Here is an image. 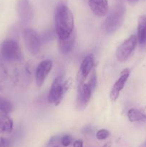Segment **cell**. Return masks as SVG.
Listing matches in <instances>:
<instances>
[{"label":"cell","mask_w":146,"mask_h":147,"mask_svg":"<svg viewBox=\"0 0 146 147\" xmlns=\"http://www.w3.org/2000/svg\"><path fill=\"white\" fill-rule=\"evenodd\" d=\"M55 27L60 40H64L69 37L74 30L72 13L67 4L63 1H61L56 9Z\"/></svg>","instance_id":"obj_1"},{"label":"cell","mask_w":146,"mask_h":147,"mask_svg":"<svg viewBox=\"0 0 146 147\" xmlns=\"http://www.w3.org/2000/svg\"><path fill=\"white\" fill-rule=\"evenodd\" d=\"M125 15V7L123 4H117L109 13L102 24V30L106 34L115 32L123 24Z\"/></svg>","instance_id":"obj_2"},{"label":"cell","mask_w":146,"mask_h":147,"mask_svg":"<svg viewBox=\"0 0 146 147\" xmlns=\"http://www.w3.org/2000/svg\"><path fill=\"white\" fill-rule=\"evenodd\" d=\"M1 53L4 59L9 61H19L22 58V53L19 45L14 40L9 39L3 42Z\"/></svg>","instance_id":"obj_3"},{"label":"cell","mask_w":146,"mask_h":147,"mask_svg":"<svg viewBox=\"0 0 146 147\" xmlns=\"http://www.w3.org/2000/svg\"><path fill=\"white\" fill-rule=\"evenodd\" d=\"M24 43L28 51L33 55H37L41 50V40L38 33L32 28H27L23 32Z\"/></svg>","instance_id":"obj_4"},{"label":"cell","mask_w":146,"mask_h":147,"mask_svg":"<svg viewBox=\"0 0 146 147\" xmlns=\"http://www.w3.org/2000/svg\"><path fill=\"white\" fill-rule=\"evenodd\" d=\"M137 43V38L136 35H131L127 40H125L116 50V58L120 63L126 61L130 57L132 53L135 49Z\"/></svg>","instance_id":"obj_5"},{"label":"cell","mask_w":146,"mask_h":147,"mask_svg":"<svg viewBox=\"0 0 146 147\" xmlns=\"http://www.w3.org/2000/svg\"><path fill=\"white\" fill-rule=\"evenodd\" d=\"M64 93L62 77L58 76L54 79V82L52 84L48 95V101L50 103H54L55 106H58L62 100Z\"/></svg>","instance_id":"obj_6"},{"label":"cell","mask_w":146,"mask_h":147,"mask_svg":"<svg viewBox=\"0 0 146 147\" xmlns=\"http://www.w3.org/2000/svg\"><path fill=\"white\" fill-rule=\"evenodd\" d=\"M94 67V60L93 55L90 54L86 56L80 65L78 73H77V86H80L84 83V81L89 75Z\"/></svg>","instance_id":"obj_7"},{"label":"cell","mask_w":146,"mask_h":147,"mask_svg":"<svg viewBox=\"0 0 146 147\" xmlns=\"http://www.w3.org/2000/svg\"><path fill=\"white\" fill-rule=\"evenodd\" d=\"M92 90L87 83H83L77 86V95L76 98V109L77 110H84L87 107L92 96Z\"/></svg>","instance_id":"obj_8"},{"label":"cell","mask_w":146,"mask_h":147,"mask_svg":"<svg viewBox=\"0 0 146 147\" xmlns=\"http://www.w3.org/2000/svg\"><path fill=\"white\" fill-rule=\"evenodd\" d=\"M17 10L21 23L31 22L33 18V9L29 0H19L17 3Z\"/></svg>","instance_id":"obj_9"},{"label":"cell","mask_w":146,"mask_h":147,"mask_svg":"<svg viewBox=\"0 0 146 147\" xmlns=\"http://www.w3.org/2000/svg\"><path fill=\"white\" fill-rule=\"evenodd\" d=\"M52 62L50 60H45L42 61L37 66L35 73V80L37 86L41 87L45 81L49 73L52 68Z\"/></svg>","instance_id":"obj_10"},{"label":"cell","mask_w":146,"mask_h":147,"mask_svg":"<svg viewBox=\"0 0 146 147\" xmlns=\"http://www.w3.org/2000/svg\"><path fill=\"white\" fill-rule=\"evenodd\" d=\"M130 71L128 68L124 69L121 72V73H120V78L117 79V81L113 85V87L112 88V90L110 91V100L113 102L116 101L117 99L119 98L120 91L125 87V85L126 82H127V79H128L129 76H130Z\"/></svg>","instance_id":"obj_11"},{"label":"cell","mask_w":146,"mask_h":147,"mask_svg":"<svg viewBox=\"0 0 146 147\" xmlns=\"http://www.w3.org/2000/svg\"><path fill=\"white\" fill-rule=\"evenodd\" d=\"M89 5L94 15L97 17H104L108 13L107 0H89Z\"/></svg>","instance_id":"obj_12"},{"label":"cell","mask_w":146,"mask_h":147,"mask_svg":"<svg viewBox=\"0 0 146 147\" xmlns=\"http://www.w3.org/2000/svg\"><path fill=\"white\" fill-rule=\"evenodd\" d=\"M76 37H77V33H76V30H74L71 35L67 38L64 39V40L59 39V49H60V51L61 52V53L66 55L72 50L76 41Z\"/></svg>","instance_id":"obj_13"},{"label":"cell","mask_w":146,"mask_h":147,"mask_svg":"<svg viewBox=\"0 0 146 147\" xmlns=\"http://www.w3.org/2000/svg\"><path fill=\"white\" fill-rule=\"evenodd\" d=\"M137 38L140 45L146 43V15L141 16L139 18Z\"/></svg>","instance_id":"obj_14"},{"label":"cell","mask_w":146,"mask_h":147,"mask_svg":"<svg viewBox=\"0 0 146 147\" xmlns=\"http://www.w3.org/2000/svg\"><path fill=\"white\" fill-rule=\"evenodd\" d=\"M127 118L130 122L145 121L146 113L136 109H131L127 112Z\"/></svg>","instance_id":"obj_15"},{"label":"cell","mask_w":146,"mask_h":147,"mask_svg":"<svg viewBox=\"0 0 146 147\" xmlns=\"http://www.w3.org/2000/svg\"><path fill=\"white\" fill-rule=\"evenodd\" d=\"M14 111L12 103L8 99L0 96V112L2 114L8 115Z\"/></svg>","instance_id":"obj_16"},{"label":"cell","mask_w":146,"mask_h":147,"mask_svg":"<svg viewBox=\"0 0 146 147\" xmlns=\"http://www.w3.org/2000/svg\"><path fill=\"white\" fill-rule=\"evenodd\" d=\"M0 120L1 121L4 126L5 133H10L13 130V121L11 118L6 114L0 115Z\"/></svg>","instance_id":"obj_17"},{"label":"cell","mask_w":146,"mask_h":147,"mask_svg":"<svg viewBox=\"0 0 146 147\" xmlns=\"http://www.w3.org/2000/svg\"><path fill=\"white\" fill-rule=\"evenodd\" d=\"M89 76H90V77H89V80L87 84L88 85L92 91L93 92V90H94L96 87V83H97V75H96V70L94 67L92 69Z\"/></svg>","instance_id":"obj_18"},{"label":"cell","mask_w":146,"mask_h":147,"mask_svg":"<svg viewBox=\"0 0 146 147\" xmlns=\"http://www.w3.org/2000/svg\"><path fill=\"white\" fill-rule=\"evenodd\" d=\"M110 133L107 129H100L96 133V138L98 140H104L110 136Z\"/></svg>","instance_id":"obj_19"},{"label":"cell","mask_w":146,"mask_h":147,"mask_svg":"<svg viewBox=\"0 0 146 147\" xmlns=\"http://www.w3.org/2000/svg\"><path fill=\"white\" fill-rule=\"evenodd\" d=\"M8 78V71L3 64H0V83H2Z\"/></svg>","instance_id":"obj_20"},{"label":"cell","mask_w":146,"mask_h":147,"mask_svg":"<svg viewBox=\"0 0 146 147\" xmlns=\"http://www.w3.org/2000/svg\"><path fill=\"white\" fill-rule=\"evenodd\" d=\"M72 136L70 134H65L61 138V144L64 147H67L72 142Z\"/></svg>","instance_id":"obj_21"},{"label":"cell","mask_w":146,"mask_h":147,"mask_svg":"<svg viewBox=\"0 0 146 147\" xmlns=\"http://www.w3.org/2000/svg\"><path fill=\"white\" fill-rule=\"evenodd\" d=\"M11 142L9 139L4 137H0V147H10Z\"/></svg>","instance_id":"obj_22"},{"label":"cell","mask_w":146,"mask_h":147,"mask_svg":"<svg viewBox=\"0 0 146 147\" xmlns=\"http://www.w3.org/2000/svg\"><path fill=\"white\" fill-rule=\"evenodd\" d=\"M73 147H83V141L82 139L74 141L73 143Z\"/></svg>","instance_id":"obj_23"},{"label":"cell","mask_w":146,"mask_h":147,"mask_svg":"<svg viewBox=\"0 0 146 147\" xmlns=\"http://www.w3.org/2000/svg\"><path fill=\"white\" fill-rule=\"evenodd\" d=\"M5 133V131H4V126H3V123L1 122V121L0 120V134H4Z\"/></svg>","instance_id":"obj_24"},{"label":"cell","mask_w":146,"mask_h":147,"mask_svg":"<svg viewBox=\"0 0 146 147\" xmlns=\"http://www.w3.org/2000/svg\"><path fill=\"white\" fill-rule=\"evenodd\" d=\"M112 146V143L111 142H107V143H106L105 144L103 145L102 147H111Z\"/></svg>","instance_id":"obj_25"},{"label":"cell","mask_w":146,"mask_h":147,"mask_svg":"<svg viewBox=\"0 0 146 147\" xmlns=\"http://www.w3.org/2000/svg\"><path fill=\"white\" fill-rule=\"evenodd\" d=\"M140 147H146V140L145 141V142H144V143H143V144H142L141 146H140Z\"/></svg>","instance_id":"obj_26"},{"label":"cell","mask_w":146,"mask_h":147,"mask_svg":"<svg viewBox=\"0 0 146 147\" xmlns=\"http://www.w3.org/2000/svg\"><path fill=\"white\" fill-rule=\"evenodd\" d=\"M128 1H130V2H132V3H135V2H137L138 0H128Z\"/></svg>","instance_id":"obj_27"},{"label":"cell","mask_w":146,"mask_h":147,"mask_svg":"<svg viewBox=\"0 0 146 147\" xmlns=\"http://www.w3.org/2000/svg\"><path fill=\"white\" fill-rule=\"evenodd\" d=\"M3 89H4V88H3V86H0V94H1V93H2V91H3Z\"/></svg>","instance_id":"obj_28"},{"label":"cell","mask_w":146,"mask_h":147,"mask_svg":"<svg viewBox=\"0 0 146 147\" xmlns=\"http://www.w3.org/2000/svg\"><path fill=\"white\" fill-rule=\"evenodd\" d=\"M54 147H58V146H54Z\"/></svg>","instance_id":"obj_29"},{"label":"cell","mask_w":146,"mask_h":147,"mask_svg":"<svg viewBox=\"0 0 146 147\" xmlns=\"http://www.w3.org/2000/svg\"><path fill=\"white\" fill-rule=\"evenodd\" d=\"M119 1H120V0H119Z\"/></svg>","instance_id":"obj_30"}]
</instances>
